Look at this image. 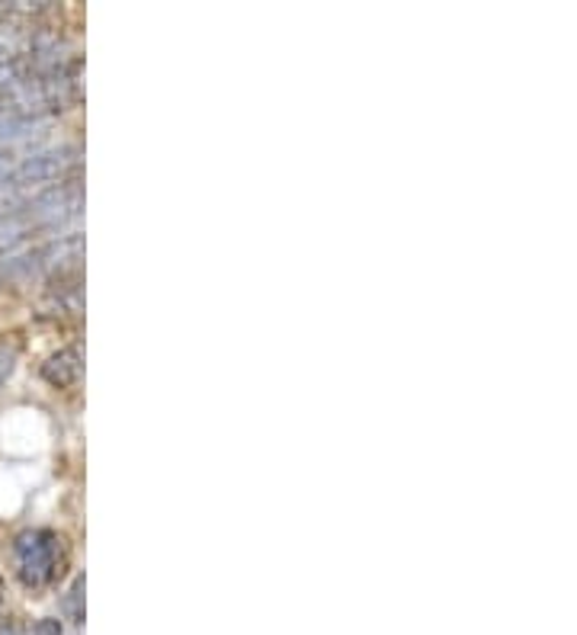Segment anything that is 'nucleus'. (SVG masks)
I'll return each mask as SVG.
<instances>
[{"label":"nucleus","instance_id":"1","mask_svg":"<svg viewBox=\"0 0 577 635\" xmlns=\"http://www.w3.org/2000/svg\"><path fill=\"white\" fill-rule=\"evenodd\" d=\"M81 257H84V235H64V238L33 247L26 254L7 257L0 263V280L30 283V280H43V277H64V273L78 270Z\"/></svg>","mask_w":577,"mask_h":635},{"label":"nucleus","instance_id":"2","mask_svg":"<svg viewBox=\"0 0 577 635\" xmlns=\"http://www.w3.org/2000/svg\"><path fill=\"white\" fill-rule=\"evenodd\" d=\"M78 167H81V151L78 148L68 145L39 151V154L23 157L20 164H13V170L3 177L0 190H10V193L20 196L43 193V190L68 180V177H78Z\"/></svg>","mask_w":577,"mask_h":635},{"label":"nucleus","instance_id":"3","mask_svg":"<svg viewBox=\"0 0 577 635\" xmlns=\"http://www.w3.org/2000/svg\"><path fill=\"white\" fill-rule=\"evenodd\" d=\"M13 565L16 578L33 590L55 585L64 568L61 537L51 530H23L13 539Z\"/></svg>","mask_w":577,"mask_h":635},{"label":"nucleus","instance_id":"4","mask_svg":"<svg viewBox=\"0 0 577 635\" xmlns=\"http://www.w3.org/2000/svg\"><path fill=\"white\" fill-rule=\"evenodd\" d=\"M39 373H43V379H46L48 386H55V389H71V386H78L81 376H84V356H81L78 346H64V350H58V353L48 356Z\"/></svg>","mask_w":577,"mask_h":635},{"label":"nucleus","instance_id":"5","mask_svg":"<svg viewBox=\"0 0 577 635\" xmlns=\"http://www.w3.org/2000/svg\"><path fill=\"white\" fill-rule=\"evenodd\" d=\"M36 129H39V122H36V119H23V116H16V113L0 109V151H7L10 145H16V142L30 139Z\"/></svg>","mask_w":577,"mask_h":635},{"label":"nucleus","instance_id":"6","mask_svg":"<svg viewBox=\"0 0 577 635\" xmlns=\"http://www.w3.org/2000/svg\"><path fill=\"white\" fill-rule=\"evenodd\" d=\"M64 613H68V620H74V623L84 620V575H78L74 585L68 587V593H64Z\"/></svg>","mask_w":577,"mask_h":635},{"label":"nucleus","instance_id":"7","mask_svg":"<svg viewBox=\"0 0 577 635\" xmlns=\"http://www.w3.org/2000/svg\"><path fill=\"white\" fill-rule=\"evenodd\" d=\"M13 366H16V346H13V343L0 341V386L10 379Z\"/></svg>","mask_w":577,"mask_h":635},{"label":"nucleus","instance_id":"8","mask_svg":"<svg viewBox=\"0 0 577 635\" xmlns=\"http://www.w3.org/2000/svg\"><path fill=\"white\" fill-rule=\"evenodd\" d=\"M33 635H61V623H58V620H43V623L33 630Z\"/></svg>","mask_w":577,"mask_h":635},{"label":"nucleus","instance_id":"9","mask_svg":"<svg viewBox=\"0 0 577 635\" xmlns=\"http://www.w3.org/2000/svg\"><path fill=\"white\" fill-rule=\"evenodd\" d=\"M0 635H30V630L20 626L16 620H7V623H0Z\"/></svg>","mask_w":577,"mask_h":635},{"label":"nucleus","instance_id":"10","mask_svg":"<svg viewBox=\"0 0 577 635\" xmlns=\"http://www.w3.org/2000/svg\"><path fill=\"white\" fill-rule=\"evenodd\" d=\"M13 164H16V161H13V154H10V151H0V184H3V177L13 170Z\"/></svg>","mask_w":577,"mask_h":635},{"label":"nucleus","instance_id":"11","mask_svg":"<svg viewBox=\"0 0 577 635\" xmlns=\"http://www.w3.org/2000/svg\"><path fill=\"white\" fill-rule=\"evenodd\" d=\"M0 600H3V578H0Z\"/></svg>","mask_w":577,"mask_h":635}]
</instances>
